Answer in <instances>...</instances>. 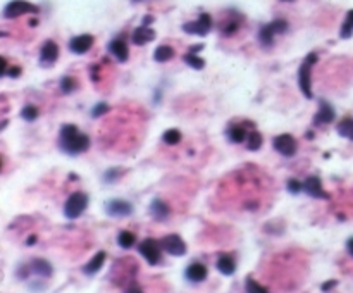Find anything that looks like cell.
<instances>
[{"mask_svg": "<svg viewBox=\"0 0 353 293\" xmlns=\"http://www.w3.org/2000/svg\"><path fill=\"white\" fill-rule=\"evenodd\" d=\"M59 149L68 155H79L90 149V138L81 133L78 126L64 124L59 135Z\"/></svg>", "mask_w": 353, "mask_h": 293, "instance_id": "cell-1", "label": "cell"}, {"mask_svg": "<svg viewBox=\"0 0 353 293\" xmlns=\"http://www.w3.org/2000/svg\"><path fill=\"white\" fill-rule=\"evenodd\" d=\"M317 54L315 52H310L307 57L303 59V62L300 64V69H298V87H300V92L303 93L305 98H314V93H312V79H310V71H312L314 64H317Z\"/></svg>", "mask_w": 353, "mask_h": 293, "instance_id": "cell-2", "label": "cell"}, {"mask_svg": "<svg viewBox=\"0 0 353 293\" xmlns=\"http://www.w3.org/2000/svg\"><path fill=\"white\" fill-rule=\"evenodd\" d=\"M86 207H88V195L86 193L74 192L73 195H69V198L65 200L64 214L68 219H78V217L86 211Z\"/></svg>", "mask_w": 353, "mask_h": 293, "instance_id": "cell-3", "label": "cell"}, {"mask_svg": "<svg viewBox=\"0 0 353 293\" xmlns=\"http://www.w3.org/2000/svg\"><path fill=\"white\" fill-rule=\"evenodd\" d=\"M36 12H38V7L35 4L26 2V0H12L4 9V17L6 19H14V17L23 16V14H36Z\"/></svg>", "mask_w": 353, "mask_h": 293, "instance_id": "cell-4", "label": "cell"}, {"mask_svg": "<svg viewBox=\"0 0 353 293\" xmlns=\"http://www.w3.org/2000/svg\"><path fill=\"white\" fill-rule=\"evenodd\" d=\"M161 248H162V243L155 242L153 238H147L143 240L140 245H138V252L141 257L145 259L148 264H152V266H155V264L161 262Z\"/></svg>", "mask_w": 353, "mask_h": 293, "instance_id": "cell-5", "label": "cell"}, {"mask_svg": "<svg viewBox=\"0 0 353 293\" xmlns=\"http://www.w3.org/2000/svg\"><path fill=\"white\" fill-rule=\"evenodd\" d=\"M210 30H212V17H210V14H207V12H202L200 14L198 21H191V23H186V25H183V31L188 33V35L204 36Z\"/></svg>", "mask_w": 353, "mask_h": 293, "instance_id": "cell-6", "label": "cell"}, {"mask_svg": "<svg viewBox=\"0 0 353 293\" xmlns=\"http://www.w3.org/2000/svg\"><path fill=\"white\" fill-rule=\"evenodd\" d=\"M272 145H274V149L281 155H284V157H293V155L296 154V149H298V145H296V140L291 135H288V133L277 135L276 138L272 140Z\"/></svg>", "mask_w": 353, "mask_h": 293, "instance_id": "cell-7", "label": "cell"}, {"mask_svg": "<svg viewBox=\"0 0 353 293\" xmlns=\"http://www.w3.org/2000/svg\"><path fill=\"white\" fill-rule=\"evenodd\" d=\"M162 248L167 254L174 255V257H181L186 254V243L183 242V238L180 235H167L162 238Z\"/></svg>", "mask_w": 353, "mask_h": 293, "instance_id": "cell-8", "label": "cell"}, {"mask_svg": "<svg viewBox=\"0 0 353 293\" xmlns=\"http://www.w3.org/2000/svg\"><path fill=\"white\" fill-rule=\"evenodd\" d=\"M303 192L312 198H321V200H329V198H331V195H329L327 192H324L322 181L317 176H308L307 179H305Z\"/></svg>", "mask_w": 353, "mask_h": 293, "instance_id": "cell-9", "label": "cell"}, {"mask_svg": "<svg viewBox=\"0 0 353 293\" xmlns=\"http://www.w3.org/2000/svg\"><path fill=\"white\" fill-rule=\"evenodd\" d=\"M105 212L112 217H128L133 214V205L126 200H109L105 204Z\"/></svg>", "mask_w": 353, "mask_h": 293, "instance_id": "cell-10", "label": "cell"}, {"mask_svg": "<svg viewBox=\"0 0 353 293\" xmlns=\"http://www.w3.org/2000/svg\"><path fill=\"white\" fill-rule=\"evenodd\" d=\"M207 274H209V271H207V267L202 262L190 264V266L186 267V271H185L186 280L190 283H193V285H196V283H204L207 280Z\"/></svg>", "mask_w": 353, "mask_h": 293, "instance_id": "cell-11", "label": "cell"}, {"mask_svg": "<svg viewBox=\"0 0 353 293\" xmlns=\"http://www.w3.org/2000/svg\"><path fill=\"white\" fill-rule=\"evenodd\" d=\"M93 36L92 35H79V36H74L73 40L69 41V50L73 52V54H86L88 50L93 47Z\"/></svg>", "mask_w": 353, "mask_h": 293, "instance_id": "cell-12", "label": "cell"}, {"mask_svg": "<svg viewBox=\"0 0 353 293\" xmlns=\"http://www.w3.org/2000/svg\"><path fill=\"white\" fill-rule=\"evenodd\" d=\"M59 59V47L55 41L52 40H47L43 47H41V52H40V64L43 66H50L54 64L55 60Z\"/></svg>", "mask_w": 353, "mask_h": 293, "instance_id": "cell-13", "label": "cell"}, {"mask_svg": "<svg viewBox=\"0 0 353 293\" xmlns=\"http://www.w3.org/2000/svg\"><path fill=\"white\" fill-rule=\"evenodd\" d=\"M321 102V106H319V112L314 116V124H329V122L334 121V117H336V112H334V109L331 103H327L326 100H319Z\"/></svg>", "mask_w": 353, "mask_h": 293, "instance_id": "cell-14", "label": "cell"}, {"mask_svg": "<svg viewBox=\"0 0 353 293\" xmlns=\"http://www.w3.org/2000/svg\"><path fill=\"white\" fill-rule=\"evenodd\" d=\"M155 38V31L152 30V28H148V26H140V28H136V30L133 31V35H131V40H133V44L135 45H147L150 44Z\"/></svg>", "mask_w": 353, "mask_h": 293, "instance_id": "cell-15", "label": "cell"}, {"mask_svg": "<svg viewBox=\"0 0 353 293\" xmlns=\"http://www.w3.org/2000/svg\"><path fill=\"white\" fill-rule=\"evenodd\" d=\"M109 52L114 55L117 60H119V62H126L128 57H129L128 45H126V41L121 40V38H116V40L111 41V44H109Z\"/></svg>", "mask_w": 353, "mask_h": 293, "instance_id": "cell-16", "label": "cell"}, {"mask_svg": "<svg viewBox=\"0 0 353 293\" xmlns=\"http://www.w3.org/2000/svg\"><path fill=\"white\" fill-rule=\"evenodd\" d=\"M105 255H107V254L103 252V250H100V252H97V254L92 257V261L83 267V273L86 274V276H93V274H97V273L102 269L103 262H105Z\"/></svg>", "mask_w": 353, "mask_h": 293, "instance_id": "cell-17", "label": "cell"}, {"mask_svg": "<svg viewBox=\"0 0 353 293\" xmlns=\"http://www.w3.org/2000/svg\"><path fill=\"white\" fill-rule=\"evenodd\" d=\"M150 214H152V217L155 221H166L169 217V205L166 204V202L162 200H153L152 204H150Z\"/></svg>", "mask_w": 353, "mask_h": 293, "instance_id": "cell-18", "label": "cell"}, {"mask_svg": "<svg viewBox=\"0 0 353 293\" xmlns=\"http://www.w3.org/2000/svg\"><path fill=\"white\" fill-rule=\"evenodd\" d=\"M215 266H217V269L224 276H231L236 271V264H234V259L231 255H220L217 262H215Z\"/></svg>", "mask_w": 353, "mask_h": 293, "instance_id": "cell-19", "label": "cell"}, {"mask_svg": "<svg viewBox=\"0 0 353 293\" xmlns=\"http://www.w3.org/2000/svg\"><path fill=\"white\" fill-rule=\"evenodd\" d=\"M30 267L38 274V276H43V278H50L52 274H54V267L50 266V262L43 261V259H35V261L30 264Z\"/></svg>", "mask_w": 353, "mask_h": 293, "instance_id": "cell-20", "label": "cell"}, {"mask_svg": "<svg viewBox=\"0 0 353 293\" xmlns=\"http://www.w3.org/2000/svg\"><path fill=\"white\" fill-rule=\"evenodd\" d=\"M274 36H276V33L272 31L271 25H266L258 30V41H260V45L266 47V49H271V47L274 45Z\"/></svg>", "mask_w": 353, "mask_h": 293, "instance_id": "cell-21", "label": "cell"}, {"mask_svg": "<svg viewBox=\"0 0 353 293\" xmlns=\"http://www.w3.org/2000/svg\"><path fill=\"white\" fill-rule=\"evenodd\" d=\"M228 138L231 143H241V141L247 140V130H245L243 126H238V124H233L231 128L228 130Z\"/></svg>", "mask_w": 353, "mask_h": 293, "instance_id": "cell-22", "label": "cell"}, {"mask_svg": "<svg viewBox=\"0 0 353 293\" xmlns=\"http://www.w3.org/2000/svg\"><path fill=\"white\" fill-rule=\"evenodd\" d=\"M172 57H174V50H172V47H169V45L157 47L153 52L155 62H167V60H171Z\"/></svg>", "mask_w": 353, "mask_h": 293, "instance_id": "cell-23", "label": "cell"}, {"mask_svg": "<svg viewBox=\"0 0 353 293\" xmlns=\"http://www.w3.org/2000/svg\"><path fill=\"white\" fill-rule=\"evenodd\" d=\"M336 131L340 133V136H343V138L353 140V119L351 117H346V119L338 122Z\"/></svg>", "mask_w": 353, "mask_h": 293, "instance_id": "cell-24", "label": "cell"}, {"mask_svg": "<svg viewBox=\"0 0 353 293\" xmlns=\"http://www.w3.org/2000/svg\"><path fill=\"white\" fill-rule=\"evenodd\" d=\"M117 243H119L121 248H131L136 243V236L131 231H121L117 235Z\"/></svg>", "mask_w": 353, "mask_h": 293, "instance_id": "cell-25", "label": "cell"}, {"mask_svg": "<svg viewBox=\"0 0 353 293\" xmlns=\"http://www.w3.org/2000/svg\"><path fill=\"white\" fill-rule=\"evenodd\" d=\"M262 146V135L258 133V131H250V133L247 135V149L252 150V152H255Z\"/></svg>", "mask_w": 353, "mask_h": 293, "instance_id": "cell-26", "label": "cell"}, {"mask_svg": "<svg viewBox=\"0 0 353 293\" xmlns=\"http://www.w3.org/2000/svg\"><path fill=\"white\" fill-rule=\"evenodd\" d=\"M183 60H185V62L190 66V68L196 69V71H200V69L205 68V60L202 59V57H198L196 54H193V52H188L185 57H183Z\"/></svg>", "mask_w": 353, "mask_h": 293, "instance_id": "cell-27", "label": "cell"}, {"mask_svg": "<svg viewBox=\"0 0 353 293\" xmlns=\"http://www.w3.org/2000/svg\"><path fill=\"white\" fill-rule=\"evenodd\" d=\"M351 35H353V9L351 11H348L346 19L343 21V26H341V31H340L341 38H350Z\"/></svg>", "mask_w": 353, "mask_h": 293, "instance_id": "cell-28", "label": "cell"}, {"mask_svg": "<svg viewBox=\"0 0 353 293\" xmlns=\"http://www.w3.org/2000/svg\"><path fill=\"white\" fill-rule=\"evenodd\" d=\"M40 114V111H38V107H35V106H31V103H28V106L23 107V111H21V117L25 121H35L36 117H38Z\"/></svg>", "mask_w": 353, "mask_h": 293, "instance_id": "cell-29", "label": "cell"}, {"mask_svg": "<svg viewBox=\"0 0 353 293\" xmlns=\"http://www.w3.org/2000/svg\"><path fill=\"white\" fill-rule=\"evenodd\" d=\"M76 88H78V81L73 76H64L60 79V90H62L64 93H71Z\"/></svg>", "mask_w": 353, "mask_h": 293, "instance_id": "cell-30", "label": "cell"}, {"mask_svg": "<svg viewBox=\"0 0 353 293\" xmlns=\"http://www.w3.org/2000/svg\"><path fill=\"white\" fill-rule=\"evenodd\" d=\"M162 140L166 141L167 145H178L181 141V133L178 130H167L166 133L162 135Z\"/></svg>", "mask_w": 353, "mask_h": 293, "instance_id": "cell-31", "label": "cell"}, {"mask_svg": "<svg viewBox=\"0 0 353 293\" xmlns=\"http://www.w3.org/2000/svg\"><path fill=\"white\" fill-rule=\"evenodd\" d=\"M121 176H122V169L112 168L105 174H103V181H105V183H116L117 179H121Z\"/></svg>", "mask_w": 353, "mask_h": 293, "instance_id": "cell-32", "label": "cell"}, {"mask_svg": "<svg viewBox=\"0 0 353 293\" xmlns=\"http://www.w3.org/2000/svg\"><path fill=\"white\" fill-rule=\"evenodd\" d=\"M245 290H247V291H253V293H266L267 288L262 286L260 283H257L255 280H252V278H247V285H245Z\"/></svg>", "mask_w": 353, "mask_h": 293, "instance_id": "cell-33", "label": "cell"}, {"mask_svg": "<svg viewBox=\"0 0 353 293\" xmlns=\"http://www.w3.org/2000/svg\"><path fill=\"white\" fill-rule=\"evenodd\" d=\"M271 28H272V31H274L276 35H284V33L288 31V21L276 19V21L271 23Z\"/></svg>", "mask_w": 353, "mask_h": 293, "instance_id": "cell-34", "label": "cell"}, {"mask_svg": "<svg viewBox=\"0 0 353 293\" xmlns=\"http://www.w3.org/2000/svg\"><path fill=\"white\" fill-rule=\"evenodd\" d=\"M109 111H111V106H109V103L100 102V103H97V106L92 109V117H100V116H103V114H107Z\"/></svg>", "mask_w": 353, "mask_h": 293, "instance_id": "cell-35", "label": "cell"}, {"mask_svg": "<svg viewBox=\"0 0 353 293\" xmlns=\"http://www.w3.org/2000/svg\"><path fill=\"white\" fill-rule=\"evenodd\" d=\"M286 186H288V192L296 195V193L303 192V183L298 181V179H290L288 183H286Z\"/></svg>", "mask_w": 353, "mask_h": 293, "instance_id": "cell-36", "label": "cell"}, {"mask_svg": "<svg viewBox=\"0 0 353 293\" xmlns=\"http://www.w3.org/2000/svg\"><path fill=\"white\" fill-rule=\"evenodd\" d=\"M238 28H239V23H236V21H228V25L223 28V33H224L226 36H229V35H233V33H236Z\"/></svg>", "mask_w": 353, "mask_h": 293, "instance_id": "cell-37", "label": "cell"}, {"mask_svg": "<svg viewBox=\"0 0 353 293\" xmlns=\"http://www.w3.org/2000/svg\"><path fill=\"white\" fill-rule=\"evenodd\" d=\"M6 76H9V78H19L21 76V68H17V66H12L11 69H7Z\"/></svg>", "mask_w": 353, "mask_h": 293, "instance_id": "cell-38", "label": "cell"}, {"mask_svg": "<svg viewBox=\"0 0 353 293\" xmlns=\"http://www.w3.org/2000/svg\"><path fill=\"white\" fill-rule=\"evenodd\" d=\"M336 285H338V281H336V280L326 281V283H324V285L321 286V290H322V291H327V290H331V288H334Z\"/></svg>", "mask_w": 353, "mask_h": 293, "instance_id": "cell-39", "label": "cell"}, {"mask_svg": "<svg viewBox=\"0 0 353 293\" xmlns=\"http://www.w3.org/2000/svg\"><path fill=\"white\" fill-rule=\"evenodd\" d=\"M204 49V44H198V45H193L190 47V52H193V54H198V52Z\"/></svg>", "mask_w": 353, "mask_h": 293, "instance_id": "cell-40", "label": "cell"}, {"mask_svg": "<svg viewBox=\"0 0 353 293\" xmlns=\"http://www.w3.org/2000/svg\"><path fill=\"white\" fill-rule=\"evenodd\" d=\"M346 248H348V252H350V255L353 257V236H351V238H348V242H346Z\"/></svg>", "mask_w": 353, "mask_h": 293, "instance_id": "cell-41", "label": "cell"}, {"mask_svg": "<svg viewBox=\"0 0 353 293\" xmlns=\"http://www.w3.org/2000/svg\"><path fill=\"white\" fill-rule=\"evenodd\" d=\"M35 242H36V236H35V235H31L30 238L26 240V245H30V247H31V245H35Z\"/></svg>", "mask_w": 353, "mask_h": 293, "instance_id": "cell-42", "label": "cell"}, {"mask_svg": "<svg viewBox=\"0 0 353 293\" xmlns=\"http://www.w3.org/2000/svg\"><path fill=\"white\" fill-rule=\"evenodd\" d=\"M150 23H153V17H152V16H145V17H143V25L148 26Z\"/></svg>", "mask_w": 353, "mask_h": 293, "instance_id": "cell-43", "label": "cell"}, {"mask_svg": "<svg viewBox=\"0 0 353 293\" xmlns=\"http://www.w3.org/2000/svg\"><path fill=\"white\" fill-rule=\"evenodd\" d=\"M133 4H138V2H143V0H131Z\"/></svg>", "mask_w": 353, "mask_h": 293, "instance_id": "cell-44", "label": "cell"}, {"mask_svg": "<svg viewBox=\"0 0 353 293\" xmlns=\"http://www.w3.org/2000/svg\"><path fill=\"white\" fill-rule=\"evenodd\" d=\"M281 2H293V0H281Z\"/></svg>", "mask_w": 353, "mask_h": 293, "instance_id": "cell-45", "label": "cell"}]
</instances>
